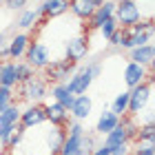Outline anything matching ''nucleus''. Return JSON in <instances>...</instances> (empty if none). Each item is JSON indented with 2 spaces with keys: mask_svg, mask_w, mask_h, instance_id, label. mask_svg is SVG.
Returning <instances> with one entry per match:
<instances>
[{
  "mask_svg": "<svg viewBox=\"0 0 155 155\" xmlns=\"http://www.w3.org/2000/svg\"><path fill=\"white\" fill-rule=\"evenodd\" d=\"M151 93H153V78H149L146 82L129 89V109H126V113L140 115L151 104Z\"/></svg>",
  "mask_w": 155,
  "mask_h": 155,
  "instance_id": "obj_1",
  "label": "nucleus"
},
{
  "mask_svg": "<svg viewBox=\"0 0 155 155\" xmlns=\"http://www.w3.org/2000/svg\"><path fill=\"white\" fill-rule=\"evenodd\" d=\"M115 22L120 29H129L131 25H135L137 20H142V9L135 0H117L115 2Z\"/></svg>",
  "mask_w": 155,
  "mask_h": 155,
  "instance_id": "obj_2",
  "label": "nucleus"
},
{
  "mask_svg": "<svg viewBox=\"0 0 155 155\" xmlns=\"http://www.w3.org/2000/svg\"><path fill=\"white\" fill-rule=\"evenodd\" d=\"M20 95L25 100H29L31 104H40L47 97V80L33 73L29 80L20 82Z\"/></svg>",
  "mask_w": 155,
  "mask_h": 155,
  "instance_id": "obj_3",
  "label": "nucleus"
},
{
  "mask_svg": "<svg viewBox=\"0 0 155 155\" xmlns=\"http://www.w3.org/2000/svg\"><path fill=\"white\" fill-rule=\"evenodd\" d=\"M75 69H78L75 62H71V60L64 58V60H51L45 69H42V71H45V80L47 82L58 84V82H67V78L71 75Z\"/></svg>",
  "mask_w": 155,
  "mask_h": 155,
  "instance_id": "obj_4",
  "label": "nucleus"
},
{
  "mask_svg": "<svg viewBox=\"0 0 155 155\" xmlns=\"http://www.w3.org/2000/svg\"><path fill=\"white\" fill-rule=\"evenodd\" d=\"M25 58H27V64H31L33 69H45L49 62H51V51H49V47L45 42L33 40V42H29V47H27Z\"/></svg>",
  "mask_w": 155,
  "mask_h": 155,
  "instance_id": "obj_5",
  "label": "nucleus"
},
{
  "mask_svg": "<svg viewBox=\"0 0 155 155\" xmlns=\"http://www.w3.org/2000/svg\"><path fill=\"white\" fill-rule=\"evenodd\" d=\"M91 84H93V75H91L84 67H80L78 71H73L71 75L67 78L64 87L71 91L73 95H82V93H87V91H89Z\"/></svg>",
  "mask_w": 155,
  "mask_h": 155,
  "instance_id": "obj_6",
  "label": "nucleus"
},
{
  "mask_svg": "<svg viewBox=\"0 0 155 155\" xmlns=\"http://www.w3.org/2000/svg\"><path fill=\"white\" fill-rule=\"evenodd\" d=\"M122 75H124L126 87L133 89V87H137V84L146 82L149 78H153V69L142 67V64H137V62H129V64L124 67V73Z\"/></svg>",
  "mask_w": 155,
  "mask_h": 155,
  "instance_id": "obj_7",
  "label": "nucleus"
},
{
  "mask_svg": "<svg viewBox=\"0 0 155 155\" xmlns=\"http://www.w3.org/2000/svg\"><path fill=\"white\" fill-rule=\"evenodd\" d=\"M47 117H45V107L42 104H31V107H27L25 111H20V129H36V126L45 124Z\"/></svg>",
  "mask_w": 155,
  "mask_h": 155,
  "instance_id": "obj_8",
  "label": "nucleus"
},
{
  "mask_svg": "<svg viewBox=\"0 0 155 155\" xmlns=\"http://www.w3.org/2000/svg\"><path fill=\"white\" fill-rule=\"evenodd\" d=\"M87 55H89V38L87 36H75L67 42V60L80 64Z\"/></svg>",
  "mask_w": 155,
  "mask_h": 155,
  "instance_id": "obj_9",
  "label": "nucleus"
},
{
  "mask_svg": "<svg viewBox=\"0 0 155 155\" xmlns=\"http://www.w3.org/2000/svg\"><path fill=\"white\" fill-rule=\"evenodd\" d=\"M45 107V117H47V122L49 124H55V126H64L67 129V124L71 122V115H69V109H64L62 104L58 102H49V104H42Z\"/></svg>",
  "mask_w": 155,
  "mask_h": 155,
  "instance_id": "obj_10",
  "label": "nucleus"
},
{
  "mask_svg": "<svg viewBox=\"0 0 155 155\" xmlns=\"http://www.w3.org/2000/svg\"><path fill=\"white\" fill-rule=\"evenodd\" d=\"M64 137H67V129L64 126L51 124L49 131H45V146H47L49 155H58L60 153V146H62V142H64Z\"/></svg>",
  "mask_w": 155,
  "mask_h": 155,
  "instance_id": "obj_11",
  "label": "nucleus"
},
{
  "mask_svg": "<svg viewBox=\"0 0 155 155\" xmlns=\"http://www.w3.org/2000/svg\"><path fill=\"white\" fill-rule=\"evenodd\" d=\"M91 109H93V100L82 93V95H75L73 97V104L71 109H69V115H71L73 120H78V122H82V120H87L91 115Z\"/></svg>",
  "mask_w": 155,
  "mask_h": 155,
  "instance_id": "obj_12",
  "label": "nucleus"
},
{
  "mask_svg": "<svg viewBox=\"0 0 155 155\" xmlns=\"http://www.w3.org/2000/svg\"><path fill=\"white\" fill-rule=\"evenodd\" d=\"M129 60L131 62H137V64H142V67L153 69V60H155V47H153V42H151V45H142V47L129 49Z\"/></svg>",
  "mask_w": 155,
  "mask_h": 155,
  "instance_id": "obj_13",
  "label": "nucleus"
},
{
  "mask_svg": "<svg viewBox=\"0 0 155 155\" xmlns=\"http://www.w3.org/2000/svg\"><path fill=\"white\" fill-rule=\"evenodd\" d=\"M36 11H38V16H45V20L58 18L69 11V0H45Z\"/></svg>",
  "mask_w": 155,
  "mask_h": 155,
  "instance_id": "obj_14",
  "label": "nucleus"
},
{
  "mask_svg": "<svg viewBox=\"0 0 155 155\" xmlns=\"http://www.w3.org/2000/svg\"><path fill=\"white\" fill-rule=\"evenodd\" d=\"M113 13H115V2H113V0H104V2L93 11V16L87 20V22H89L87 29H97V27H100L104 20L113 18Z\"/></svg>",
  "mask_w": 155,
  "mask_h": 155,
  "instance_id": "obj_15",
  "label": "nucleus"
},
{
  "mask_svg": "<svg viewBox=\"0 0 155 155\" xmlns=\"http://www.w3.org/2000/svg\"><path fill=\"white\" fill-rule=\"evenodd\" d=\"M69 9L73 11L75 18L89 20L91 16H93V11L97 9V5L93 2V0H69Z\"/></svg>",
  "mask_w": 155,
  "mask_h": 155,
  "instance_id": "obj_16",
  "label": "nucleus"
},
{
  "mask_svg": "<svg viewBox=\"0 0 155 155\" xmlns=\"http://www.w3.org/2000/svg\"><path fill=\"white\" fill-rule=\"evenodd\" d=\"M29 42H31L29 33H18V36H13L11 42L7 45V53H9V58H13V60L22 58L25 51H27V47H29Z\"/></svg>",
  "mask_w": 155,
  "mask_h": 155,
  "instance_id": "obj_17",
  "label": "nucleus"
},
{
  "mask_svg": "<svg viewBox=\"0 0 155 155\" xmlns=\"http://www.w3.org/2000/svg\"><path fill=\"white\" fill-rule=\"evenodd\" d=\"M120 120H122V117H117L113 111H102L100 117H97V122H95V131L100 133V135H107L109 131H113L115 126L120 124Z\"/></svg>",
  "mask_w": 155,
  "mask_h": 155,
  "instance_id": "obj_18",
  "label": "nucleus"
},
{
  "mask_svg": "<svg viewBox=\"0 0 155 155\" xmlns=\"http://www.w3.org/2000/svg\"><path fill=\"white\" fill-rule=\"evenodd\" d=\"M18 80H16V62L11 60H5L0 62V87H16Z\"/></svg>",
  "mask_w": 155,
  "mask_h": 155,
  "instance_id": "obj_19",
  "label": "nucleus"
},
{
  "mask_svg": "<svg viewBox=\"0 0 155 155\" xmlns=\"http://www.w3.org/2000/svg\"><path fill=\"white\" fill-rule=\"evenodd\" d=\"M51 95H53V102H58L62 104L64 109H71V104H73V93L64 87V82H58V84H53V89H51Z\"/></svg>",
  "mask_w": 155,
  "mask_h": 155,
  "instance_id": "obj_20",
  "label": "nucleus"
},
{
  "mask_svg": "<svg viewBox=\"0 0 155 155\" xmlns=\"http://www.w3.org/2000/svg\"><path fill=\"white\" fill-rule=\"evenodd\" d=\"M135 140H137V144H155V126H153V122H146L144 126H137Z\"/></svg>",
  "mask_w": 155,
  "mask_h": 155,
  "instance_id": "obj_21",
  "label": "nucleus"
},
{
  "mask_svg": "<svg viewBox=\"0 0 155 155\" xmlns=\"http://www.w3.org/2000/svg\"><path fill=\"white\" fill-rule=\"evenodd\" d=\"M36 22H38V11L36 9H22L18 20H16V27L18 29H31Z\"/></svg>",
  "mask_w": 155,
  "mask_h": 155,
  "instance_id": "obj_22",
  "label": "nucleus"
},
{
  "mask_svg": "<svg viewBox=\"0 0 155 155\" xmlns=\"http://www.w3.org/2000/svg\"><path fill=\"white\" fill-rule=\"evenodd\" d=\"M126 109H129V91H122V93L115 95V100L111 102V109L117 117H124L126 115Z\"/></svg>",
  "mask_w": 155,
  "mask_h": 155,
  "instance_id": "obj_23",
  "label": "nucleus"
},
{
  "mask_svg": "<svg viewBox=\"0 0 155 155\" xmlns=\"http://www.w3.org/2000/svg\"><path fill=\"white\" fill-rule=\"evenodd\" d=\"M20 120V109L16 104H9L2 113H0V126H16Z\"/></svg>",
  "mask_w": 155,
  "mask_h": 155,
  "instance_id": "obj_24",
  "label": "nucleus"
},
{
  "mask_svg": "<svg viewBox=\"0 0 155 155\" xmlns=\"http://www.w3.org/2000/svg\"><path fill=\"white\" fill-rule=\"evenodd\" d=\"M93 149H95V140H93V135H84L80 137V142H78V151H75V155H91L93 153Z\"/></svg>",
  "mask_w": 155,
  "mask_h": 155,
  "instance_id": "obj_25",
  "label": "nucleus"
},
{
  "mask_svg": "<svg viewBox=\"0 0 155 155\" xmlns=\"http://www.w3.org/2000/svg\"><path fill=\"white\" fill-rule=\"evenodd\" d=\"M33 71H36V69H33L31 64H27V62H16V80H18V84L29 80V78L33 75Z\"/></svg>",
  "mask_w": 155,
  "mask_h": 155,
  "instance_id": "obj_26",
  "label": "nucleus"
},
{
  "mask_svg": "<svg viewBox=\"0 0 155 155\" xmlns=\"http://www.w3.org/2000/svg\"><path fill=\"white\" fill-rule=\"evenodd\" d=\"M120 29L117 27V22H115V18H109V20H104V22L97 27V31H100V36L104 38V40H109L111 36H113V33Z\"/></svg>",
  "mask_w": 155,
  "mask_h": 155,
  "instance_id": "obj_27",
  "label": "nucleus"
},
{
  "mask_svg": "<svg viewBox=\"0 0 155 155\" xmlns=\"http://www.w3.org/2000/svg\"><path fill=\"white\" fill-rule=\"evenodd\" d=\"M9 104H13V91H11V87H0V113H2Z\"/></svg>",
  "mask_w": 155,
  "mask_h": 155,
  "instance_id": "obj_28",
  "label": "nucleus"
},
{
  "mask_svg": "<svg viewBox=\"0 0 155 155\" xmlns=\"http://www.w3.org/2000/svg\"><path fill=\"white\" fill-rule=\"evenodd\" d=\"M131 155H155V144H137Z\"/></svg>",
  "mask_w": 155,
  "mask_h": 155,
  "instance_id": "obj_29",
  "label": "nucleus"
},
{
  "mask_svg": "<svg viewBox=\"0 0 155 155\" xmlns=\"http://www.w3.org/2000/svg\"><path fill=\"white\" fill-rule=\"evenodd\" d=\"M16 129H18V124H16V126H0V144L5 146V144H7V140L11 137V133L16 131Z\"/></svg>",
  "mask_w": 155,
  "mask_h": 155,
  "instance_id": "obj_30",
  "label": "nucleus"
},
{
  "mask_svg": "<svg viewBox=\"0 0 155 155\" xmlns=\"http://www.w3.org/2000/svg\"><path fill=\"white\" fill-rule=\"evenodd\" d=\"M7 9H16V11H22L27 7V0H2Z\"/></svg>",
  "mask_w": 155,
  "mask_h": 155,
  "instance_id": "obj_31",
  "label": "nucleus"
},
{
  "mask_svg": "<svg viewBox=\"0 0 155 155\" xmlns=\"http://www.w3.org/2000/svg\"><path fill=\"white\" fill-rule=\"evenodd\" d=\"M131 144L129 142H124V144H120V146H115V149H111V155H131Z\"/></svg>",
  "mask_w": 155,
  "mask_h": 155,
  "instance_id": "obj_32",
  "label": "nucleus"
},
{
  "mask_svg": "<svg viewBox=\"0 0 155 155\" xmlns=\"http://www.w3.org/2000/svg\"><path fill=\"white\" fill-rule=\"evenodd\" d=\"M84 69H87V71L93 75V80H95V78L100 75V71H102V64L100 62H89V64H84Z\"/></svg>",
  "mask_w": 155,
  "mask_h": 155,
  "instance_id": "obj_33",
  "label": "nucleus"
},
{
  "mask_svg": "<svg viewBox=\"0 0 155 155\" xmlns=\"http://www.w3.org/2000/svg\"><path fill=\"white\" fill-rule=\"evenodd\" d=\"M122 38H124V31H122V29H117L113 36L109 38V42H111L113 47H120V45H122Z\"/></svg>",
  "mask_w": 155,
  "mask_h": 155,
  "instance_id": "obj_34",
  "label": "nucleus"
},
{
  "mask_svg": "<svg viewBox=\"0 0 155 155\" xmlns=\"http://www.w3.org/2000/svg\"><path fill=\"white\" fill-rule=\"evenodd\" d=\"M91 155H111V149H107L104 144H100V146H95V149H93Z\"/></svg>",
  "mask_w": 155,
  "mask_h": 155,
  "instance_id": "obj_35",
  "label": "nucleus"
},
{
  "mask_svg": "<svg viewBox=\"0 0 155 155\" xmlns=\"http://www.w3.org/2000/svg\"><path fill=\"white\" fill-rule=\"evenodd\" d=\"M5 40H7V36H5V33H0V47H5V45H7Z\"/></svg>",
  "mask_w": 155,
  "mask_h": 155,
  "instance_id": "obj_36",
  "label": "nucleus"
},
{
  "mask_svg": "<svg viewBox=\"0 0 155 155\" xmlns=\"http://www.w3.org/2000/svg\"><path fill=\"white\" fill-rule=\"evenodd\" d=\"M5 155H20V153H16V151H5Z\"/></svg>",
  "mask_w": 155,
  "mask_h": 155,
  "instance_id": "obj_37",
  "label": "nucleus"
}]
</instances>
